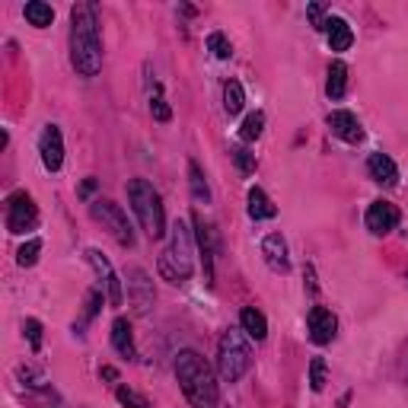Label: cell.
<instances>
[{
  "label": "cell",
  "mask_w": 408,
  "mask_h": 408,
  "mask_svg": "<svg viewBox=\"0 0 408 408\" xmlns=\"http://www.w3.org/2000/svg\"><path fill=\"white\" fill-rule=\"evenodd\" d=\"M70 61L83 77H96L102 70V38L93 4H77L70 10Z\"/></svg>",
  "instance_id": "obj_1"
},
{
  "label": "cell",
  "mask_w": 408,
  "mask_h": 408,
  "mask_svg": "<svg viewBox=\"0 0 408 408\" xmlns=\"http://www.w3.org/2000/svg\"><path fill=\"white\" fill-rule=\"evenodd\" d=\"M176 377L179 386L186 392V399L195 408H214L217 405V383L210 367L204 364V358L198 351H182L176 358Z\"/></svg>",
  "instance_id": "obj_2"
},
{
  "label": "cell",
  "mask_w": 408,
  "mask_h": 408,
  "mask_svg": "<svg viewBox=\"0 0 408 408\" xmlns=\"http://www.w3.org/2000/svg\"><path fill=\"white\" fill-rule=\"evenodd\" d=\"M128 201L150 240H160V236L166 233V217H163V201H160V195L154 192V186H150L147 179H131Z\"/></svg>",
  "instance_id": "obj_3"
},
{
  "label": "cell",
  "mask_w": 408,
  "mask_h": 408,
  "mask_svg": "<svg viewBox=\"0 0 408 408\" xmlns=\"http://www.w3.org/2000/svg\"><path fill=\"white\" fill-rule=\"evenodd\" d=\"M192 233H188V227L182 220L173 223V242H169V249L160 255V272L163 278H169L173 284H182V281L192 278Z\"/></svg>",
  "instance_id": "obj_4"
},
{
  "label": "cell",
  "mask_w": 408,
  "mask_h": 408,
  "mask_svg": "<svg viewBox=\"0 0 408 408\" xmlns=\"http://www.w3.org/2000/svg\"><path fill=\"white\" fill-rule=\"evenodd\" d=\"M249 364H252V351H249L246 338L240 332H233V328L223 332L220 345H217V370H220V377L227 383H236L249 370Z\"/></svg>",
  "instance_id": "obj_5"
},
{
  "label": "cell",
  "mask_w": 408,
  "mask_h": 408,
  "mask_svg": "<svg viewBox=\"0 0 408 408\" xmlns=\"http://www.w3.org/2000/svg\"><path fill=\"white\" fill-rule=\"evenodd\" d=\"M93 217L109 227V233L115 236L122 246H134V230H131L128 217H124V210L118 208L115 201H105V198L93 201Z\"/></svg>",
  "instance_id": "obj_6"
},
{
  "label": "cell",
  "mask_w": 408,
  "mask_h": 408,
  "mask_svg": "<svg viewBox=\"0 0 408 408\" xmlns=\"http://www.w3.org/2000/svg\"><path fill=\"white\" fill-rule=\"evenodd\" d=\"M38 220V210L32 198L26 192H16L10 195V201H6V230L10 233H26V230H32Z\"/></svg>",
  "instance_id": "obj_7"
},
{
  "label": "cell",
  "mask_w": 408,
  "mask_h": 408,
  "mask_svg": "<svg viewBox=\"0 0 408 408\" xmlns=\"http://www.w3.org/2000/svg\"><path fill=\"white\" fill-rule=\"evenodd\" d=\"M38 154H42V163L48 173H58L64 163V141H61V131H58V124H48V128L42 131V137H38Z\"/></svg>",
  "instance_id": "obj_8"
},
{
  "label": "cell",
  "mask_w": 408,
  "mask_h": 408,
  "mask_svg": "<svg viewBox=\"0 0 408 408\" xmlns=\"http://www.w3.org/2000/svg\"><path fill=\"white\" fill-rule=\"evenodd\" d=\"M306 326H309V338H313L316 345H328V341L335 338V332H338V319H335L332 309H326V306L309 309Z\"/></svg>",
  "instance_id": "obj_9"
},
{
  "label": "cell",
  "mask_w": 408,
  "mask_h": 408,
  "mask_svg": "<svg viewBox=\"0 0 408 408\" xmlns=\"http://www.w3.org/2000/svg\"><path fill=\"white\" fill-rule=\"evenodd\" d=\"M399 227V208L390 201H373L367 208V230L377 236H386L390 230Z\"/></svg>",
  "instance_id": "obj_10"
},
{
  "label": "cell",
  "mask_w": 408,
  "mask_h": 408,
  "mask_svg": "<svg viewBox=\"0 0 408 408\" xmlns=\"http://www.w3.org/2000/svg\"><path fill=\"white\" fill-rule=\"evenodd\" d=\"M328 128H332L335 137H341V141H348V144L364 141V128H360V122H358L354 112H345V109L332 112V115H328Z\"/></svg>",
  "instance_id": "obj_11"
},
{
  "label": "cell",
  "mask_w": 408,
  "mask_h": 408,
  "mask_svg": "<svg viewBox=\"0 0 408 408\" xmlns=\"http://www.w3.org/2000/svg\"><path fill=\"white\" fill-rule=\"evenodd\" d=\"M87 262L100 272V278L105 281V291H109V304L112 306H122V281L115 278V272H112V265H109V259H102V252L100 249H87Z\"/></svg>",
  "instance_id": "obj_12"
},
{
  "label": "cell",
  "mask_w": 408,
  "mask_h": 408,
  "mask_svg": "<svg viewBox=\"0 0 408 408\" xmlns=\"http://www.w3.org/2000/svg\"><path fill=\"white\" fill-rule=\"evenodd\" d=\"M128 287H131V300H134V306H137V313H147L150 306H154V284H150V278H147V272H141V268H131L128 272Z\"/></svg>",
  "instance_id": "obj_13"
},
{
  "label": "cell",
  "mask_w": 408,
  "mask_h": 408,
  "mask_svg": "<svg viewBox=\"0 0 408 408\" xmlns=\"http://www.w3.org/2000/svg\"><path fill=\"white\" fill-rule=\"evenodd\" d=\"M195 227H198V246H201V259H204V281L214 284V230L204 223L201 214H195Z\"/></svg>",
  "instance_id": "obj_14"
},
{
  "label": "cell",
  "mask_w": 408,
  "mask_h": 408,
  "mask_svg": "<svg viewBox=\"0 0 408 408\" xmlns=\"http://www.w3.org/2000/svg\"><path fill=\"white\" fill-rule=\"evenodd\" d=\"M262 255H265L268 268H274V272H287V268H291V259H287V242L281 240V233L265 236V242H262Z\"/></svg>",
  "instance_id": "obj_15"
},
{
  "label": "cell",
  "mask_w": 408,
  "mask_h": 408,
  "mask_svg": "<svg viewBox=\"0 0 408 408\" xmlns=\"http://www.w3.org/2000/svg\"><path fill=\"white\" fill-rule=\"evenodd\" d=\"M322 29L328 32V45H332V51H348V48H351L354 32H351V26H348L341 16H328Z\"/></svg>",
  "instance_id": "obj_16"
},
{
  "label": "cell",
  "mask_w": 408,
  "mask_h": 408,
  "mask_svg": "<svg viewBox=\"0 0 408 408\" xmlns=\"http://www.w3.org/2000/svg\"><path fill=\"white\" fill-rule=\"evenodd\" d=\"M367 169H370L373 182H380V186H396V182H399L396 163H392L386 154H370V160H367Z\"/></svg>",
  "instance_id": "obj_17"
},
{
  "label": "cell",
  "mask_w": 408,
  "mask_h": 408,
  "mask_svg": "<svg viewBox=\"0 0 408 408\" xmlns=\"http://www.w3.org/2000/svg\"><path fill=\"white\" fill-rule=\"evenodd\" d=\"M240 322H242V332H246L249 338L265 341V335H268V322H265V316H262L255 306H246V309H242V313H240Z\"/></svg>",
  "instance_id": "obj_18"
},
{
  "label": "cell",
  "mask_w": 408,
  "mask_h": 408,
  "mask_svg": "<svg viewBox=\"0 0 408 408\" xmlns=\"http://www.w3.org/2000/svg\"><path fill=\"white\" fill-rule=\"evenodd\" d=\"M112 345H115L118 354H124V358H134V335H131V326L124 319L112 322Z\"/></svg>",
  "instance_id": "obj_19"
},
{
  "label": "cell",
  "mask_w": 408,
  "mask_h": 408,
  "mask_svg": "<svg viewBox=\"0 0 408 408\" xmlns=\"http://www.w3.org/2000/svg\"><path fill=\"white\" fill-rule=\"evenodd\" d=\"M249 214H252L255 220H268V217L278 214V208H274L272 198H268L262 188H252V192H249Z\"/></svg>",
  "instance_id": "obj_20"
},
{
  "label": "cell",
  "mask_w": 408,
  "mask_h": 408,
  "mask_svg": "<svg viewBox=\"0 0 408 408\" xmlns=\"http://www.w3.org/2000/svg\"><path fill=\"white\" fill-rule=\"evenodd\" d=\"M345 87H348V68L341 61H332V68H328L326 93L332 96V100H341V96H345Z\"/></svg>",
  "instance_id": "obj_21"
},
{
  "label": "cell",
  "mask_w": 408,
  "mask_h": 408,
  "mask_svg": "<svg viewBox=\"0 0 408 408\" xmlns=\"http://www.w3.org/2000/svg\"><path fill=\"white\" fill-rule=\"evenodd\" d=\"M242 105H246V93H242V83H240V80H230L227 87H223V109H227L230 115H240Z\"/></svg>",
  "instance_id": "obj_22"
},
{
  "label": "cell",
  "mask_w": 408,
  "mask_h": 408,
  "mask_svg": "<svg viewBox=\"0 0 408 408\" xmlns=\"http://www.w3.org/2000/svg\"><path fill=\"white\" fill-rule=\"evenodd\" d=\"M26 19H29L32 26H38V29H45V26H51V19H55V10H51L48 4H42V0H32V4H26Z\"/></svg>",
  "instance_id": "obj_23"
},
{
  "label": "cell",
  "mask_w": 408,
  "mask_h": 408,
  "mask_svg": "<svg viewBox=\"0 0 408 408\" xmlns=\"http://www.w3.org/2000/svg\"><path fill=\"white\" fill-rule=\"evenodd\" d=\"M328 383V370H326V360L322 358H313L309 360V386H313V392H322Z\"/></svg>",
  "instance_id": "obj_24"
},
{
  "label": "cell",
  "mask_w": 408,
  "mask_h": 408,
  "mask_svg": "<svg viewBox=\"0 0 408 408\" xmlns=\"http://www.w3.org/2000/svg\"><path fill=\"white\" fill-rule=\"evenodd\" d=\"M188 176H192V195H195V201H204V204H208V201H210V192H208V182H204L198 163H188Z\"/></svg>",
  "instance_id": "obj_25"
},
{
  "label": "cell",
  "mask_w": 408,
  "mask_h": 408,
  "mask_svg": "<svg viewBox=\"0 0 408 408\" xmlns=\"http://www.w3.org/2000/svg\"><path fill=\"white\" fill-rule=\"evenodd\" d=\"M208 48L214 51V58H220V61H230V55H233V45H230V38L223 36V32H210Z\"/></svg>",
  "instance_id": "obj_26"
},
{
  "label": "cell",
  "mask_w": 408,
  "mask_h": 408,
  "mask_svg": "<svg viewBox=\"0 0 408 408\" xmlns=\"http://www.w3.org/2000/svg\"><path fill=\"white\" fill-rule=\"evenodd\" d=\"M262 128H265V115H262V112H252V115H246V122H242L240 137L242 141H255V137L262 134Z\"/></svg>",
  "instance_id": "obj_27"
},
{
  "label": "cell",
  "mask_w": 408,
  "mask_h": 408,
  "mask_svg": "<svg viewBox=\"0 0 408 408\" xmlns=\"http://www.w3.org/2000/svg\"><path fill=\"white\" fill-rule=\"evenodd\" d=\"M230 156H233L236 169H240L242 176H252L255 173V154H249L246 147H233V150H230Z\"/></svg>",
  "instance_id": "obj_28"
},
{
  "label": "cell",
  "mask_w": 408,
  "mask_h": 408,
  "mask_svg": "<svg viewBox=\"0 0 408 408\" xmlns=\"http://www.w3.org/2000/svg\"><path fill=\"white\" fill-rule=\"evenodd\" d=\"M38 252H42V242L38 240H29L23 249L16 252V262H19V268H32L38 262Z\"/></svg>",
  "instance_id": "obj_29"
},
{
  "label": "cell",
  "mask_w": 408,
  "mask_h": 408,
  "mask_svg": "<svg viewBox=\"0 0 408 408\" xmlns=\"http://www.w3.org/2000/svg\"><path fill=\"white\" fill-rule=\"evenodd\" d=\"M118 402L128 405V408H150L147 399L137 396V392H134V390H128V386H122V390H118Z\"/></svg>",
  "instance_id": "obj_30"
},
{
  "label": "cell",
  "mask_w": 408,
  "mask_h": 408,
  "mask_svg": "<svg viewBox=\"0 0 408 408\" xmlns=\"http://www.w3.org/2000/svg\"><path fill=\"white\" fill-rule=\"evenodd\" d=\"M150 112H154L156 122H169V118H173V112H169V105H166V100H163L160 90H156L154 100H150Z\"/></svg>",
  "instance_id": "obj_31"
},
{
  "label": "cell",
  "mask_w": 408,
  "mask_h": 408,
  "mask_svg": "<svg viewBox=\"0 0 408 408\" xmlns=\"http://www.w3.org/2000/svg\"><path fill=\"white\" fill-rule=\"evenodd\" d=\"M23 332H26V338H29L32 351H38V348H42V322H38V319H26Z\"/></svg>",
  "instance_id": "obj_32"
},
{
  "label": "cell",
  "mask_w": 408,
  "mask_h": 408,
  "mask_svg": "<svg viewBox=\"0 0 408 408\" xmlns=\"http://www.w3.org/2000/svg\"><path fill=\"white\" fill-rule=\"evenodd\" d=\"M306 13H309V19H313L316 29H322V26H326V19H322V6H319V4H313Z\"/></svg>",
  "instance_id": "obj_33"
}]
</instances>
